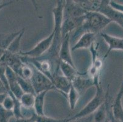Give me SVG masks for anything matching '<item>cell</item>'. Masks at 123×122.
Instances as JSON below:
<instances>
[{
	"label": "cell",
	"instance_id": "83f0119b",
	"mask_svg": "<svg viewBox=\"0 0 123 122\" xmlns=\"http://www.w3.org/2000/svg\"><path fill=\"white\" fill-rule=\"evenodd\" d=\"M33 114H32L31 117H28V118H26L25 117V118H20V119H16V120L14 122H36L34 117L33 116Z\"/></svg>",
	"mask_w": 123,
	"mask_h": 122
},
{
	"label": "cell",
	"instance_id": "603a6c76",
	"mask_svg": "<svg viewBox=\"0 0 123 122\" xmlns=\"http://www.w3.org/2000/svg\"><path fill=\"white\" fill-rule=\"evenodd\" d=\"M33 116L34 117L36 122H66L65 119H56L54 118L43 116H37L35 112H33Z\"/></svg>",
	"mask_w": 123,
	"mask_h": 122
},
{
	"label": "cell",
	"instance_id": "8992f818",
	"mask_svg": "<svg viewBox=\"0 0 123 122\" xmlns=\"http://www.w3.org/2000/svg\"><path fill=\"white\" fill-rule=\"evenodd\" d=\"M87 12L76 1H65L64 7V19L83 17Z\"/></svg>",
	"mask_w": 123,
	"mask_h": 122
},
{
	"label": "cell",
	"instance_id": "d6986e66",
	"mask_svg": "<svg viewBox=\"0 0 123 122\" xmlns=\"http://www.w3.org/2000/svg\"><path fill=\"white\" fill-rule=\"evenodd\" d=\"M24 33L25 29L23 28L22 29L20 33L15 38V39L12 41V43L9 46V47L6 50L7 51H9V52L12 54H17V53L18 54L20 52V41Z\"/></svg>",
	"mask_w": 123,
	"mask_h": 122
},
{
	"label": "cell",
	"instance_id": "f546056e",
	"mask_svg": "<svg viewBox=\"0 0 123 122\" xmlns=\"http://www.w3.org/2000/svg\"><path fill=\"white\" fill-rule=\"evenodd\" d=\"M13 3H14V1H9V2H6V3H0V11L3 9H4V7H6L12 4Z\"/></svg>",
	"mask_w": 123,
	"mask_h": 122
},
{
	"label": "cell",
	"instance_id": "9a60e30c",
	"mask_svg": "<svg viewBox=\"0 0 123 122\" xmlns=\"http://www.w3.org/2000/svg\"><path fill=\"white\" fill-rule=\"evenodd\" d=\"M59 67L61 71H62L63 76L68 78L71 82L80 74V73L78 72L76 70L75 67H74L69 64L63 62V61L60 60Z\"/></svg>",
	"mask_w": 123,
	"mask_h": 122
},
{
	"label": "cell",
	"instance_id": "484cf974",
	"mask_svg": "<svg viewBox=\"0 0 123 122\" xmlns=\"http://www.w3.org/2000/svg\"><path fill=\"white\" fill-rule=\"evenodd\" d=\"M110 100V99H109ZM108 100V106H107V117L108 118V122H122L116 119L114 117L113 114L112 109H111V105H110V101Z\"/></svg>",
	"mask_w": 123,
	"mask_h": 122
},
{
	"label": "cell",
	"instance_id": "7a4b0ae2",
	"mask_svg": "<svg viewBox=\"0 0 123 122\" xmlns=\"http://www.w3.org/2000/svg\"><path fill=\"white\" fill-rule=\"evenodd\" d=\"M95 87L96 88V92L94 98L80 112L70 118H65L66 122H72L90 116L94 114L105 102V95L104 94L101 84H100Z\"/></svg>",
	"mask_w": 123,
	"mask_h": 122
},
{
	"label": "cell",
	"instance_id": "ba28073f",
	"mask_svg": "<svg viewBox=\"0 0 123 122\" xmlns=\"http://www.w3.org/2000/svg\"><path fill=\"white\" fill-rule=\"evenodd\" d=\"M64 3L65 1H58L56 6L52 10L55 23L53 31L56 36H61V29L64 19Z\"/></svg>",
	"mask_w": 123,
	"mask_h": 122
},
{
	"label": "cell",
	"instance_id": "44dd1931",
	"mask_svg": "<svg viewBox=\"0 0 123 122\" xmlns=\"http://www.w3.org/2000/svg\"><path fill=\"white\" fill-rule=\"evenodd\" d=\"M21 31H17L16 32H14L11 34H7V35H4V37H1L0 39V49H2L3 50H6L9 46L10 45L12 41L15 39V38L21 32Z\"/></svg>",
	"mask_w": 123,
	"mask_h": 122
},
{
	"label": "cell",
	"instance_id": "8fae6325",
	"mask_svg": "<svg viewBox=\"0 0 123 122\" xmlns=\"http://www.w3.org/2000/svg\"><path fill=\"white\" fill-rule=\"evenodd\" d=\"M51 82H53L55 90L60 91L63 95H67L72 86V82L63 75H59L58 73H54Z\"/></svg>",
	"mask_w": 123,
	"mask_h": 122
},
{
	"label": "cell",
	"instance_id": "3957f363",
	"mask_svg": "<svg viewBox=\"0 0 123 122\" xmlns=\"http://www.w3.org/2000/svg\"><path fill=\"white\" fill-rule=\"evenodd\" d=\"M54 35L55 32L53 30V31L47 37L41 40L33 48L26 51H20L18 53V55L25 58H34V59L41 58L44 55L50 48L51 44L53 43Z\"/></svg>",
	"mask_w": 123,
	"mask_h": 122
},
{
	"label": "cell",
	"instance_id": "6da1fadb",
	"mask_svg": "<svg viewBox=\"0 0 123 122\" xmlns=\"http://www.w3.org/2000/svg\"><path fill=\"white\" fill-rule=\"evenodd\" d=\"M111 21L104 14L98 12H88L85 15V19L81 27L76 31L74 37L81 33L91 32L97 34L105 28Z\"/></svg>",
	"mask_w": 123,
	"mask_h": 122
},
{
	"label": "cell",
	"instance_id": "7402d4cb",
	"mask_svg": "<svg viewBox=\"0 0 123 122\" xmlns=\"http://www.w3.org/2000/svg\"><path fill=\"white\" fill-rule=\"evenodd\" d=\"M17 81L19 86H20L21 89L24 93H28L34 94L36 95L35 91L34 90L33 86L30 80H27L22 77L17 75Z\"/></svg>",
	"mask_w": 123,
	"mask_h": 122
},
{
	"label": "cell",
	"instance_id": "5bb4252c",
	"mask_svg": "<svg viewBox=\"0 0 123 122\" xmlns=\"http://www.w3.org/2000/svg\"><path fill=\"white\" fill-rule=\"evenodd\" d=\"M84 75V73H80L72 82V86L75 88L76 90L79 92L80 94L86 90L91 87L94 86L92 79L88 76L87 78L83 77Z\"/></svg>",
	"mask_w": 123,
	"mask_h": 122
},
{
	"label": "cell",
	"instance_id": "ffe728a7",
	"mask_svg": "<svg viewBox=\"0 0 123 122\" xmlns=\"http://www.w3.org/2000/svg\"><path fill=\"white\" fill-rule=\"evenodd\" d=\"M80 95V94L79 93V92L76 90L75 88L72 86H72L70 87V90H69V93L67 95L70 110H72L75 109L76 105H77V102L79 101Z\"/></svg>",
	"mask_w": 123,
	"mask_h": 122
},
{
	"label": "cell",
	"instance_id": "d4e9b609",
	"mask_svg": "<svg viewBox=\"0 0 123 122\" xmlns=\"http://www.w3.org/2000/svg\"><path fill=\"white\" fill-rule=\"evenodd\" d=\"M1 106L6 110L13 111L14 109V106H15L13 98L8 94V95L7 96V97L4 99V102H3V105Z\"/></svg>",
	"mask_w": 123,
	"mask_h": 122
},
{
	"label": "cell",
	"instance_id": "9c48e42d",
	"mask_svg": "<svg viewBox=\"0 0 123 122\" xmlns=\"http://www.w3.org/2000/svg\"><path fill=\"white\" fill-rule=\"evenodd\" d=\"M70 35L71 34H68L62 39V42L59 52V59L61 61L65 62L75 67L72 54H71L72 50H70Z\"/></svg>",
	"mask_w": 123,
	"mask_h": 122
},
{
	"label": "cell",
	"instance_id": "4316f807",
	"mask_svg": "<svg viewBox=\"0 0 123 122\" xmlns=\"http://www.w3.org/2000/svg\"><path fill=\"white\" fill-rule=\"evenodd\" d=\"M110 6L114 9L123 13V4L116 3L114 1H110Z\"/></svg>",
	"mask_w": 123,
	"mask_h": 122
},
{
	"label": "cell",
	"instance_id": "52a82bcc",
	"mask_svg": "<svg viewBox=\"0 0 123 122\" xmlns=\"http://www.w3.org/2000/svg\"><path fill=\"white\" fill-rule=\"evenodd\" d=\"M85 15L80 17L68 18L63 19L61 29L62 39L68 34L72 33L74 29L81 27L85 21Z\"/></svg>",
	"mask_w": 123,
	"mask_h": 122
},
{
	"label": "cell",
	"instance_id": "4dcf8cb0",
	"mask_svg": "<svg viewBox=\"0 0 123 122\" xmlns=\"http://www.w3.org/2000/svg\"><path fill=\"white\" fill-rule=\"evenodd\" d=\"M7 95H8V93L0 94V106H1L3 105L4 99H6Z\"/></svg>",
	"mask_w": 123,
	"mask_h": 122
},
{
	"label": "cell",
	"instance_id": "cb8c5ba5",
	"mask_svg": "<svg viewBox=\"0 0 123 122\" xmlns=\"http://www.w3.org/2000/svg\"><path fill=\"white\" fill-rule=\"evenodd\" d=\"M12 117H14V112L6 110L2 106H0V122H9Z\"/></svg>",
	"mask_w": 123,
	"mask_h": 122
},
{
	"label": "cell",
	"instance_id": "ac0fdd59",
	"mask_svg": "<svg viewBox=\"0 0 123 122\" xmlns=\"http://www.w3.org/2000/svg\"><path fill=\"white\" fill-rule=\"evenodd\" d=\"M36 95L34 94L24 93L20 99L22 107L25 109H34V102H35Z\"/></svg>",
	"mask_w": 123,
	"mask_h": 122
},
{
	"label": "cell",
	"instance_id": "30bf717a",
	"mask_svg": "<svg viewBox=\"0 0 123 122\" xmlns=\"http://www.w3.org/2000/svg\"><path fill=\"white\" fill-rule=\"evenodd\" d=\"M100 35L108 46V50L102 59L103 61L108 56L109 54L113 50H122L123 51V38L112 36V35H109L105 32H101Z\"/></svg>",
	"mask_w": 123,
	"mask_h": 122
},
{
	"label": "cell",
	"instance_id": "2e32d148",
	"mask_svg": "<svg viewBox=\"0 0 123 122\" xmlns=\"http://www.w3.org/2000/svg\"><path fill=\"white\" fill-rule=\"evenodd\" d=\"M48 90L42 92L37 94L35 97V102L34 105V110L37 116H43L44 113L45 98L47 93Z\"/></svg>",
	"mask_w": 123,
	"mask_h": 122
},
{
	"label": "cell",
	"instance_id": "7c38bea8",
	"mask_svg": "<svg viewBox=\"0 0 123 122\" xmlns=\"http://www.w3.org/2000/svg\"><path fill=\"white\" fill-rule=\"evenodd\" d=\"M123 97V77L118 93L116 95L113 103L111 105L113 114L116 119L123 122V106L122 99Z\"/></svg>",
	"mask_w": 123,
	"mask_h": 122
},
{
	"label": "cell",
	"instance_id": "277c9868",
	"mask_svg": "<svg viewBox=\"0 0 123 122\" xmlns=\"http://www.w3.org/2000/svg\"><path fill=\"white\" fill-rule=\"evenodd\" d=\"M33 74L30 81L34 88L36 94L37 95L45 90L49 91L53 89L55 90V88L51 81L41 71L37 70L35 67L33 66Z\"/></svg>",
	"mask_w": 123,
	"mask_h": 122
},
{
	"label": "cell",
	"instance_id": "4fadbf2b",
	"mask_svg": "<svg viewBox=\"0 0 123 122\" xmlns=\"http://www.w3.org/2000/svg\"><path fill=\"white\" fill-rule=\"evenodd\" d=\"M96 34L91 32H86L82 34L79 40L71 48L72 51L80 49L90 48L91 46L95 42Z\"/></svg>",
	"mask_w": 123,
	"mask_h": 122
},
{
	"label": "cell",
	"instance_id": "f1b7e54d",
	"mask_svg": "<svg viewBox=\"0 0 123 122\" xmlns=\"http://www.w3.org/2000/svg\"><path fill=\"white\" fill-rule=\"evenodd\" d=\"M8 89L6 87L4 84L0 80V94L2 93H8Z\"/></svg>",
	"mask_w": 123,
	"mask_h": 122
},
{
	"label": "cell",
	"instance_id": "e0dca14e",
	"mask_svg": "<svg viewBox=\"0 0 123 122\" xmlns=\"http://www.w3.org/2000/svg\"><path fill=\"white\" fill-rule=\"evenodd\" d=\"M80 6L86 12H98L101 1H76Z\"/></svg>",
	"mask_w": 123,
	"mask_h": 122
},
{
	"label": "cell",
	"instance_id": "5b68a950",
	"mask_svg": "<svg viewBox=\"0 0 123 122\" xmlns=\"http://www.w3.org/2000/svg\"><path fill=\"white\" fill-rule=\"evenodd\" d=\"M102 13L111 22H115L119 24L123 29V13L114 9L110 6V1L102 0L100 3V7L98 11Z\"/></svg>",
	"mask_w": 123,
	"mask_h": 122
},
{
	"label": "cell",
	"instance_id": "1f68e13d",
	"mask_svg": "<svg viewBox=\"0 0 123 122\" xmlns=\"http://www.w3.org/2000/svg\"><path fill=\"white\" fill-rule=\"evenodd\" d=\"M75 122H76V121H75Z\"/></svg>",
	"mask_w": 123,
	"mask_h": 122
}]
</instances>
